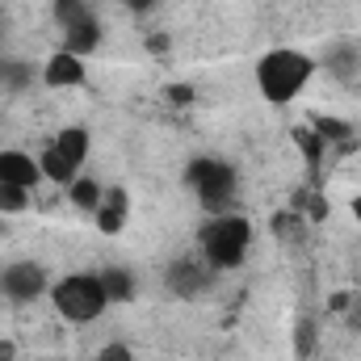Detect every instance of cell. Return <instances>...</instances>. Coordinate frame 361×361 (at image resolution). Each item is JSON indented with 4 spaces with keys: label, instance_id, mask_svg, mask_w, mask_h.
<instances>
[{
    "label": "cell",
    "instance_id": "6da1fadb",
    "mask_svg": "<svg viewBox=\"0 0 361 361\" xmlns=\"http://www.w3.org/2000/svg\"><path fill=\"white\" fill-rule=\"evenodd\" d=\"M311 76H315V59L294 47H273L257 59V89L269 105H290L311 85Z\"/></svg>",
    "mask_w": 361,
    "mask_h": 361
},
{
    "label": "cell",
    "instance_id": "7a4b0ae2",
    "mask_svg": "<svg viewBox=\"0 0 361 361\" xmlns=\"http://www.w3.org/2000/svg\"><path fill=\"white\" fill-rule=\"evenodd\" d=\"M197 240H202V257L210 269H240L252 248V223L244 214H210Z\"/></svg>",
    "mask_w": 361,
    "mask_h": 361
},
{
    "label": "cell",
    "instance_id": "3957f363",
    "mask_svg": "<svg viewBox=\"0 0 361 361\" xmlns=\"http://www.w3.org/2000/svg\"><path fill=\"white\" fill-rule=\"evenodd\" d=\"M180 185L197 193V202L210 210V214H227L235 193H240V173L227 164V160H214V156H193L180 173Z\"/></svg>",
    "mask_w": 361,
    "mask_h": 361
},
{
    "label": "cell",
    "instance_id": "277c9868",
    "mask_svg": "<svg viewBox=\"0 0 361 361\" xmlns=\"http://www.w3.org/2000/svg\"><path fill=\"white\" fill-rule=\"evenodd\" d=\"M51 302L68 324H80V328L97 324L105 315V307H109L101 273H68V277L51 281Z\"/></svg>",
    "mask_w": 361,
    "mask_h": 361
},
{
    "label": "cell",
    "instance_id": "5b68a950",
    "mask_svg": "<svg viewBox=\"0 0 361 361\" xmlns=\"http://www.w3.org/2000/svg\"><path fill=\"white\" fill-rule=\"evenodd\" d=\"M47 290H51V277H47V269L38 261H13V265L0 269V294L8 302H17V307L42 298Z\"/></svg>",
    "mask_w": 361,
    "mask_h": 361
},
{
    "label": "cell",
    "instance_id": "8992f818",
    "mask_svg": "<svg viewBox=\"0 0 361 361\" xmlns=\"http://www.w3.org/2000/svg\"><path fill=\"white\" fill-rule=\"evenodd\" d=\"M85 80H89V68H85V59L72 55V51H55V55L42 63V85H47V89H80Z\"/></svg>",
    "mask_w": 361,
    "mask_h": 361
},
{
    "label": "cell",
    "instance_id": "52a82bcc",
    "mask_svg": "<svg viewBox=\"0 0 361 361\" xmlns=\"http://www.w3.org/2000/svg\"><path fill=\"white\" fill-rule=\"evenodd\" d=\"M92 223H97L101 235H118V231L130 223V193H126L122 185H105V197H101V206L92 210Z\"/></svg>",
    "mask_w": 361,
    "mask_h": 361
},
{
    "label": "cell",
    "instance_id": "ba28073f",
    "mask_svg": "<svg viewBox=\"0 0 361 361\" xmlns=\"http://www.w3.org/2000/svg\"><path fill=\"white\" fill-rule=\"evenodd\" d=\"M0 185H21V189H34L42 185V169L30 152H17V147H4L0 152Z\"/></svg>",
    "mask_w": 361,
    "mask_h": 361
},
{
    "label": "cell",
    "instance_id": "9c48e42d",
    "mask_svg": "<svg viewBox=\"0 0 361 361\" xmlns=\"http://www.w3.org/2000/svg\"><path fill=\"white\" fill-rule=\"evenodd\" d=\"M97 47H101V21L89 13V17H80V21H72V25L63 30V47H59V51H72V55L89 59Z\"/></svg>",
    "mask_w": 361,
    "mask_h": 361
},
{
    "label": "cell",
    "instance_id": "30bf717a",
    "mask_svg": "<svg viewBox=\"0 0 361 361\" xmlns=\"http://www.w3.org/2000/svg\"><path fill=\"white\" fill-rule=\"evenodd\" d=\"M307 126H311L328 147H341V152L353 147V126H349L345 118H336V114H319V109H315V114L307 118Z\"/></svg>",
    "mask_w": 361,
    "mask_h": 361
},
{
    "label": "cell",
    "instance_id": "8fae6325",
    "mask_svg": "<svg viewBox=\"0 0 361 361\" xmlns=\"http://www.w3.org/2000/svg\"><path fill=\"white\" fill-rule=\"evenodd\" d=\"M38 169H42V180H51V185H59V189H68L72 180L80 177V169L55 147V143H47L42 147V156H38Z\"/></svg>",
    "mask_w": 361,
    "mask_h": 361
},
{
    "label": "cell",
    "instance_id": "7c38bea8",
    "mask_svg": "<svg viewBox=\"0 0 361 361\" xmlns=\"http://www.w3.org/2000/svg\"><path fill=\"white\" fill-rule=\"evenodd\" d=\"M290 139H294V147H298V156H302V164H307V173H319V164H324V156H328V143L302 122V126H294L290 130Z\"/></svg>",
    "mask_w": 361,
    "mask_h": 361
},
{
    "label": "cell",
    "instance_id": "4fadbf2b",
    "mask_svg": "<svg viewBox=\"0 0 361 361\" xmlns=\"http://www.w3.org/2000/svg\"><path fill=\"white\" fill-rule=\"evenodd\" d=\"M51 143H55V147H59V152H63V156H68L76 169H85V160H89V147H92V139H89V130H85V126H63V130H59Z\"/></svg>",
    "mask_w": 361,
    "mask_h": 361
},
{
    "label": "cell",
    "instance_id": "5bb4252c",
    "mask_svg": "<svg viewBox=\"0 0 361 361\" xmlns=\"http://www.w3.org/2000/svg\"><path fill=\"white\" fill-rule=\"evenodd\" d=\"M101 286H105V298L109 302H130L135 298V273L122 269V265H109V269H101Z\"/></svg>",
    "mask_w": 361,
    "mask_h": 361
},
{
    "label": "cell",
    "instance_id": "9a60e30c",
    "mask_svg": "<svg viewBox=\"0 0 361 361\" xmlns=\"http://www.w3.org/2000/svg\"><path fill=\"white\" fill-rule=\"evenodd\" d=\"M101 197H105V185L92 180V177H76L68 185V202H72L76 210H85V214H92V210L101 206Z\"/></svg>",
    "mask_w": 361,
    "mask_h": 361
},
{
    "label": "cell",
    "instance_id": "2e32d148",
    "mask_svg": "<svg viewBox=\"0 0 361 361\" xmlns=\"http://www.w3.org/2000/svg\"><path fill=\"white\" fill-rule=\"evenodd\" d=\"M169 286L177 290V294H202L206 290V269H193V265H173L169 269Z\"/></svg>",
    "mask_w": 361,
    "mask_h": 361
},
{
    "label": "cell",
    "instance_id": "e0dca14e",
    "mask_svg": "<svg viewBox=\"0 0 361 361\" xmlns=\"http://www.w3.org/2000/svg\"><path fill=\"white\" fill-rule=\"evenodd\" d=\"M298 214L307 219V223H328V214H332V202L311 185V189H302L298 193Z\"/></svg>",
    "mask_w": 361,
    "mask_h": 361
},
{
    "label": "cell",
    "instance_id": "ac0fdd59",
    "mask_svg": "<svg viewBox=\"0 0 361 361\" xmlns=\"http://www.w3.org/2000/svg\"><path fill=\"white\" fill-rule=\"evenodd\" d=\"M324 63H328L332 76H341V80H357V51H353V47H332Z\"/></svg>",
    "mask_w": 361,
    "mask_h": 361
},
{
    "label": "cell",
    "instance_id": "d6986e66",
    "mask_svg": "<svg viewBox=\"0 0 361 361\" xmlns=\"http://www.w3.org/2000/svg\"><path fill=\"white\" fill-rule=\"evenodd\" d=\"M302 223H307V219H302L298 210H277L269 219V231L277 240H298V235H302Z\"/></svg>",
    "mask_w": 361,
    "mask_h": 361
},
{
    "label": "cell",
    "instance_id": "ffe728a7",
    "mask_svg": "<svg viewBox=\"0 0 361 361\" xmlns=\"http://www.w3.org/2000/svg\"><path fill=\"white\" fill-rule=\"evenodd\" d=\"M92 8L85 0H51V17H55V25L59 30H68L72 21H80V17H89Z\"/></svg>",
    "mask_w": 361,
    "mask_h": 361
},
{
    "label": "cell",
    "instance_id": "44dd1931",
    "mask_svg": "<svg viewBox=\"0 0 361 361\" xmlns=\"http://www.w3.org/2000/svg\"><path fill=\"white\" fill-rule=\"evenodd\" d=\"M21 210H30V189L0 185V214H21Z\"/></svg>",
    "mask_w": 361,
    "mask_h": 361
},
{
    "label": "cell",
    "instance_id": "7402d4cb",
    "mask_svg": "<svg viewBox=\"0 0 361 361\" xmlns=\"http://www.w3.org/2000/svg\"><path fill=\"white\" fill-rule=\"evenodd\" d=\"M315 345H319V328H315L311 319H298V332H294V353H298V361L311 357Z\"/></svg>",
    "mask_w": 361,
    "mask_h": 361
},
{
    "label": "cell",
    "instance_id": "603a6c76",
    "mask_svg": "<svg viewBox=\"0 0 361 361\" xmlns=\"http://www.w3.org/2000/svg\"><path fill=\"white\" fill-rule=\"evenodd\" d=\"M143 51H147L152 59H169V55H173V38H169L164 30H152V34L143 38Z\"/></svg>",
    "mask_w": 361,
    "mask_h": 361
},
{
    "label": "cell",
    "instance_id": "cb8c5ba5",
    "mask_svg": "<svg viewBox=\"0 0 361 361\" xmlns=\"http://www.w3.org/2000/svg\"><path fill=\"white\" fill-rule=\"evenodd\" d=\"M30 76H34L30 63H13V59H4V85H8V89H25Z\"/></svg>",
    "mask_w": 361,
    "mask_h": 361
},
{
    "label": "cell",
    "instance_id": "d4e9b609",
    "mask_svg": "<svg viewBox=\"0 0 361 361\" xmlns=\"http://www.w3.org/2000/svg\"><path fill=\"white\" fill-rule=\"evenodd\" d=\"M164 101H169V105H177V109L193 105V85H169V89H164Z\"/></svg>",
    "mask_w": 361,
    "mask_h": 361
},
{
    "label": "cell",
    "instance_id": "484cf974",
    "mask_svg": "<svg viewBox=\"0 0 361 361\" xmlns=\"http://www.w3.org/2000/svg\"><path fill=\"white\" fill-rule=\"evenodd\" d=\"M97 361H135V353H130V345H122V341H109V345L97 353Z\"/></svg>",
    "mask_w": 361,
    "mask_h": 361
},
{
    "label": "cell",
    "instance_id": "4316f807",
    "mask_svg": "<svg viewBox=\"0 0 361 361\" xmlns=\"http://www.w3.org/2000/svg\"><path fill=\"white\" fill-rule=\"evenodd\" d=\"M122 8H130V13H152L156 8V0H118Z\"/></svg>",
    "mask_w": 361,
    "mask_h": 361
},
{
    "label": "cell",
    "instance_id": "83f0119b",
    "mask_svg": "<svg viewBox=\"0 0 361 361\" xmlns=\"http://www.w3.org/2000/svg\"><path fill=\"white\" fill-rule=\"evenodd\" d=\"M0 361H17V349L8 341H0Z\"/></svg>",
    "mask_w": 361,
    "mask_h": 361
},
{
    "label": "cell",
    "instance_id": "f1b7e54d",
    "mask_svg": "<svg viewBox=\"0 0 361 361\" xmlns=\"http://www.w3.org/2000/svg\"><path fill=\"white\" fill-rule=\"evenodd\" d=\"M349 307V294H332V311H345Z\"/></svg>",
    "mask_w": 361,
    "mask_h": 361
},
{
    "label": "cell",
    "instance_id": "f546056e",
    "mask_svg": "<svg viewBox=\"0 0 361 361\" xmlns=\"http://www.w3.org/2000/svg\"><path fill=\"white\" fill-rule=\"evenodd\" d=\"M349 214L357 219V227H361V193H357V197H353V202H349Z\"/></svg>",
    "mask_w": 361,
    "mask_h": 361
},
{
    "label": "cell",
    "instance_id": "4dcf8cb0",
    "mask_svg": "<svg viewBox=\"0 0 361 361\" xmlns=\"http://www.w3.org/2000/svg\"><path fill=\"white\" fill-rule=\"evenodd\" d=\"M0 235H4V223H0Z\"/></svg>",
    "mask_w": 361,
    "mask_h": 361
},
{
    "label": "cell",
    "instance_id": "1f68e13d",
    "mask_svg": "<svg viewBox=\"0 0 361 361\" xmlns=\"http://www.w3.org/2000/svg\"><path fill=\"white\" fill-rule=\"evenodd\" d=\"M0 30H4V17H0Z\"/></svg>",
    "mask_w": 361,
    "mask_h": 361
},
{
    "label": "cell",
    "instance_id": "d6a6232c",
    "mask_svg": "<svg viewBox=\"0 0 361 361\" xmlns=\"http://www.w3.org/2000/svg\"><path fill=\"white\" fill-rule=\"evenodd\" d=\"M357 80H361V76H357Z\"/></svg>",
    "mask_w": 361,
    "mask_h": 361
}]
</instances>
